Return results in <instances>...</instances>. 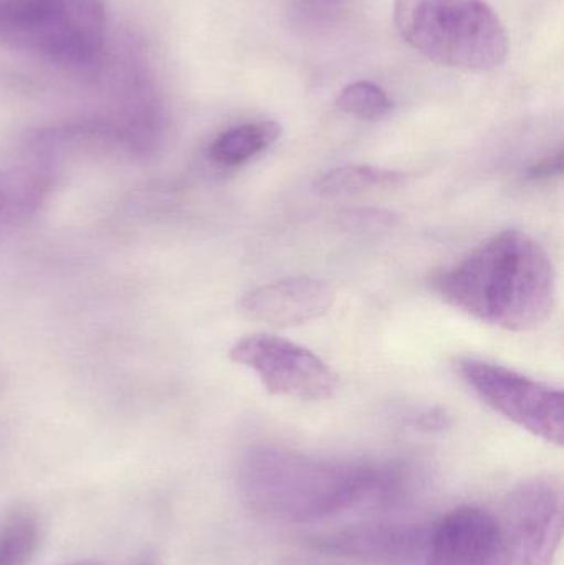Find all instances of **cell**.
<instances>
[{
	"label": "cell",
	"instance_id": "7c38bea8",
	"mask_svg": "<svg viewBox=\"0 0 564 565\" xmlns=\"http://www.w3.org/2000/svg\"><path fill=\"white\" fill-rule=\"evenodd\" d=\"M407 174L368 164H348L324 172L315 181L317 194L323 198H354L370 192L390 191L406 182Z\"/></svg>",
	"mask_w": 564,
	"mask_h": 565
},
{
	"label": "cell",
	"instance_id": "6da1fadb",
	"mask_svg": "<svg viewBox=\"0 0 564 565\" xmlns=\"http://www.w3.org/2000/svg\"><path fill=\"white\" fill-rule=\"evenodd\" d=\"M238 491L252 513L278 523L327 520L396 494L403 471L370 461L327 460L275 447L248 450Z\"/></svg>",
	"mask_w": 564,
	"mask_h": 565
},
{
	"label": "cell",
	"instance_id": "d6986e66",
	"mask_svg": "<svg viewBox=\"0 0 564 565\" xmlns=\"http://www.w3.org/2000/svg\"><path fill=\"white\" fill-rule=\"evenodd\" d=\"M141 565H156V564H152V563H145V564H141Z\"/></svg>",
	"mask_w": 564,
	"mask_h": 565
},
{
	"label": "cell",
	"instance_id": "52a82bcc",
	"mask_svg": "<svg viewBox=\"0 0 564 565\" xmlns=\"http://www.w3.org/2000/svg\"><path fill=\"white\" fill-rule=\"evenodd\" d=\"M228 355L235 364L251 369L270 394L305 402L328 401L337 394L333 369L310 349L280 335H245Z\"/></svg>",
	"mask_w": 564,
	"mask_h": 565
},
{
	"label": "cell",
	"instance_id": "4fadbf2b",
	"mask_svg": "<svg viewBox=\"0 0 564 565\" xmlns=\"http://www.w3.org/2000/svg\"><path fill=\"white\" fill-rule=\"evenodd\" d=\"M281 131L280 122L274 119L245 122L219 135L209 149V156L222 168H237L274 146Z\"/></svg>",
	"mask_w": 564,
	"mask_h": 565
},
{
	"label": "cell",
	"instance_id": "8992f818",
	"mask_svg": "<svg viewBox=\"0 0 564 565\" xmlns=\"http://www.w3.org/2000/svg\"><path fill=\"white\" fill-rule=\"evenodd\" d=\"M459 377L497 414L549 444L562 447L563 392L506 365L476 358L456 362Z\"/></svg>",
	"mask_w": 564,
	"mask_h": 565
},
{
	"label": "cell",
	"instance_id": "3957f363",
	"mask_svg": "<svg viewBox=\"0 0 564 565\" xmlns=\"http://www.w3.org/2000/svg\"><path fill=\"white\" fill-rule=\"evenodd\" d=\"M404 42L433 62L489 72L509 55V33L487 0H394Z\"/></svg>",
	"mask_w": 564,
	"mask_h": 565
},
{
	"label": "cell",
	"instance_id": "5bb4252c",
	"mask_svg": "<svg viewBox=\"0 0 564 565\" xmlns=\"http://www.w3.org/2000/svg\"><path fill=\"white\" fill-rule=\"evenodd\" d=\"M39 518L30 510H17L0 526V565H26L40 546Z\"/></svg>",
	"mask_w": 564,
	"mask_h": 565
},
{
	"label": "cell",
	"instance_id": "5b68a950",
	"mask_svg": "<svg viewBox=\"0 0 564 565\" xmlns=\"http://www.w3.org/2000/svg\"><path fill=\"white\" fill-rule=\"evenodd\" d=\"M562 537V488L553 478H532L503 501L487 565H553Z\"/></svg>",
	"mask_w": 564,
	"mask_h": 565
},
{
	"label": "cell",
	"instance_id": "2e32d148",
	"mask_svg": "<svg viewBox=\"0 0 564 565\" xmlns=\"http://www.w3.org/2000/svg\"><path fill=\"white\" fill-rule=\"evenodd\" d=\"M353 0H297L295 15L304 25L318 29L337 22Z\"/></svg>",
	"mask_w": 564,
	"mask_h": 565
},
{
	"label": "cell",
	"instance_id": "8fae6325",
	"mask_svg": "<svg viewBox=\"0 0 564 565\" xmlns=\"http://www.w3.org/2000/svg\"><path fill=\"white\" fill-rule=\"evenodd\" d=\"M497 518L477 507L450 511L430 530L423 565H487L496 544Z\"/></svg>",
	"mask_w": 564,
	"mask_h": 565
},
{
	"label": "cell",
	"instance_id": "9c48e42d",
	"mask_svg": "<svg viewBox=\"0 0 564 565\" xmlns=\"http://www.w3.org/2000/svg\"><path fill=\"white\" fill-rule=\"evenodd\" d=\"M433 527L419 523H376L348 526L315 537L311 547L363 565L423 563Z\"/></svg>",
	"mask_w": 564,
	"mask_h": 565
},
{
	"label": "cell",
	"instance_id": "277c9868",
	"mask_svg": "<svg viewBox=\"0 0 564 565\" xmlns=\"http://www.w3.org/2000/svg\"><path fill=\"white\" fill-rule=\"evenodd\" d=\"M106 29L103 0H0V46L65 68L99 65Z\"/></svg>",
	"mask_w": 564,
	"mask_h": 565
},
{
	"label": "cell",
	"instance_id": "9a60e30c",
	"mask_svg": "<svg viewBox=\"0 0 564 565\" xmlns=\"http://www.w3.org/2000/svg\"><path fill=\"white\" fill-rule=\"evenodd\" d=\"M337 106L340 111L347 113L353 118L374 121V119L383 118L393 109V102L376 83L361 79V82L350 83L341 89Z\"/></svg>",
	"mask_w": 564,
	"mask_h": 565
},
{
	"label": "cell",
	"instance_id": "7a4b0ae2",
	"mask_svg": "<svg viewBox=\"0 0 564 565\" xmlns=\"http://www.w3.org/2000/svg\"><path fill=\"white\" fill-rule=\"evenodd\" d=\"M434 286L447 305L506 331L539 328L556 305L552 258L520 231L493 235L443 271Z\"/></svg>",
	"mask_w": 564,
	"mask_h": 565
},
{
	"label": "cell",
	"instance_id": "ba28073f",
	"mask_svg": "<svg viewBox=\"0 0 564 565\" xmlns=\"http://www.w3.org/2000/svg\"><path fill=\"white\" fill-rule=\"evenodd\" d=\"M62 159L32 135L0 152V231L19 227L45 204Z\"/></svg>",
	"mask_w": 564,
	"mask_h": 565
},
{
	"label": "cell",
	"instance_id": "ac0fdd59",
	"mask_svg": "<svg viewBox=\"0 0 564 565\" xmlns=\"http://www.w3.org/2000/svg\"><path fill=\"white\" fill-rule=\"evenodd\" d=\"M70 565H102V564L92 563V561H83V563H75V564H70Z\"/></svg>",
	"mask_w": 564,
	"mask_h": 565
},
{
	"label": "cell",
	"instance_id": "e0dca14e",
	"mask_svg": "<svg viewBox=\"0 0 564 565\" xmlns=\"http://www.w3.org/2000/svg\"><path fill=\"white\" fill-rule=\"evenodd\" d=\"M563 171V152L549 156L543 161L536 162L530 168L529 179L532 181H545V179L558 178Z\"/></svg>",
	"mask_w": 564,
	"mask_h": 565
},
{
	"label": "cell",
	"instance_id": "30bf717a",
	"mask_svg": "<svg viewBox=\"0 0 564 565\" xmlns=\"http://www.w3.org/2000/svg\"><path fill=\"white\" fill-rule=\"evenodd\" d=\"M337 292L330 282L311 277H290L245 292L241 312L255 322L291 328L315 321L330 311Z\"/></svg>",
	"mask_w": 564,
	"mask_h": 565
}]
</instances>
